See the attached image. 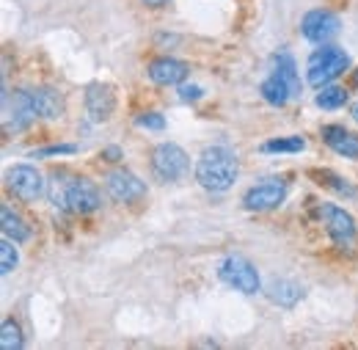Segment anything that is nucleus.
<instances>
[{"instance_id": "obj_1", "label": "nucleus", "mask_w": 358, "mask_h": 350, "mask_svg": "<svg viewBox=\"0 0 358 350\" xmlns=\"http://www.w3.org/2000/svg\"><path fill=\"white\" fill-rule=\"evenodd\" d=\"M240 174V163L237 155L229 146H210L201 152L199 163H196V179L201 188L207 190H229Z\"/></svg>"}, {"instance_id": "obj_2", "label": "nucleus", "mask_w": 358, "mask_h": 350, "mask_svg": "<svg viewBox=\"0 0 358 350\" xmlns=\"http://www.w3.org/2000/svg\"><path fill=\"white\" fill-rule=\"evenodd\" d=\"M348 66H350V55L345 50L322 44L320 50H314L312 55H309V64H306V72L309 75L306 78H309L312 86L322 88L328 86V83H334Z\"/></svg>"}, {"instance_id": "obj_3", "label": "nucleus", "mask_w": 358, "mask_h": 350, "mask_svg": "<svg viewBox=\"0 0 358 350\" xmlns=\"http://www.w3.org/2000/svg\"><path fill=\"white\" fill-rule=\"evenodd\" d=\"M36 116L39 113H36L31 91H22V88L8 91V88H3V135L25 130Z\"/></svg>"}, {"instance_id": "obj_4", "label": "nucleus", "mask_w": 358, "mask_h": 350, "mask_svg": "<svg viewBox=\"0 0 358 350\" xmlns=\"http://www.w3.org/2000/svg\"><path fill=\"white\" fill-rule=\"evenodd\" d=\"M218 276L224 279L231 290H237L243 295L259 293V273H257V267L248 262L245 257H240V254L226 257L221 267H218Z\"/></svg>"}, {"instance_id": "obj_5", "label": "nucleus", "mask_w": 358, "mask_h": 350, "mask_svg": "<svg viewBox=\"0 0 358 350\" xmlns=\"http://www.w3.org/2000/svg\"><path fill=\"white\" fill-rule=\"evenodd\" d=\"M190 169V160H187V152L177 146V144H160L155 146L152 152V172L160 176L163 182H177L187 174Z\"/></svg>"}, {"instance_id": "obj_6", "label": "nucleus", "mask_w": 358, "mask_h": 350, "mask_svg": "<svg viewBox=\"0 0 358 350\" xmlns=\"http://www.w3.org/2000/svg\"><path fill=\"white\" fill-rule=\"evenodd\" d=\"M6 188L14 193V199H20L25 204H31V202H36V199L45 196V179H42V174L34 166H25V163L8 169Z\"/></svg>"}, {"instance_id": "obj_7", "label": "nucleus", "mask_w": 358, "mask_h": 350, "mask_svg": "<svg viewBox=\"0 0 358 350\" xmlns=\"http://www.w3.org/2000/svg\"><path fill=\"white\" fill-rule=\"evenodd\" d=\"M320 220H322L328 237H331L339 248H345V246H350V243L356 240V220H353L350 213H345L342 207H336V204H322V207H320Z\"/></svg>"}, {"instance_id": "obj_8", "label": "nucleus", "mask_w": 358, "mask_h": 350, "mask_svg": "<svg viewBox=\"0 0 358 350\" xmlns=\"http://www.w3.org/2000/svg\"><path fill=\"white\" fill-rule=\"evenodd\" d=\"M99 190L96 185L86 176H72L66 185V210L75 216H91L94 210H99Z\"/></svg>"}, {"instance_id": "obj_9", "label": "nucleus", "mask_w": 358, "mask_h": 350, "mask_svg": "<svg viewBox=\"0 0 358 350\" xmlns=\"http://www.w3.org/2000/svg\"><path fill=\"white\" fill-rule=\"evenodd\" d=\"M301 34L314 44H328L339 34V17L334 11H328V8H314L303 17Z\"/></svg>"}, {"instance_id": "obj_10", "label": "nucleus", "mask_w": 358, "mask_h": 350, "mask_svg": "<svg viewBox=\"0 0 358 350\" xmlns=\"http://www.w3.org/2000/svg\"><path fill=\"white\" fill-rule=\"evenodd\" d=\"M284 196H287V182H281V179H265V182L254 185L243 196V204L248 210H254V213H265V210L278 207L284 202Z\"/></svg>"}, {"instance_id": "obj_11", "label": "nucleus", "mask_w": 358, "mask_h": 350, "mask_svg": "<svg viewBox=\"0 0 358 350\" xmlns=\"http://www.w3.org/2000/svg\"><path fill=\"white\" fill-rule=\"evenodd\" d=\"M105 188L119 204H133V202L146 196V185L133 172H124V169H116L105 176Z\"/></svg>"}, {"instance_id": "obj_12", "label": "nucleus", "mask_w": 358, "mask_h": 350, "mask_svg": "<svg viewBox=\"0 0 358 350\" xmlns=\"http://www.w3.org/2000/svg\"><path fill=\"white\" fill-rule=\"evenodd\" d=\"M116 111V94L113 88L105 86V83H91L86 88V116L94 125H102L113 116Z\"/></svg>"}, {"instance_id": "obj_13", "label": "nucleus", "mask_w": 358, "mask_h": 350, "mask_svg": "<svg viewBox=\"0 0 358 350\" xmlns=\"http://www.w3.org/2000/svg\"><path fill=\"white\" fill-rule=\"evenodd\" d=\"M187 75H190V66L179 58L163 55V58H155L149 64V80L157 86H179L187 80Z\"/></svg>"}, {"instance_id": "obj_14", "label": "nucleus", "mask_w": 358, "mask_h": 350, "mask_svg": "<svg viewBox=\"0 0 358 350\" xmlns=\"http://www.w3.org/2000/svg\"><path fill=\"white\" fill-rule=\"evenodd\" d=\"M322 141L342 158L348 160H358V135H353L350 130L339 127V125H325L322 127Z\"/></svg>"}, {"instance_id": "obj_15", "label": "nucleus", "mask_w": 358, "mask_h": 350, "mask_svg": "<svg viewBox=\"0 0 358 350\" xmlns=\"http://www.w3.org/2000/svg\"><path fill=\"white\" fill-rule=\"evenodd\" d=\"M31 97H34V105H36V113H39V116H45V119H58V116L64 113V97H61V91H55V88H50V86H42V88H34Z\"/></svg>"}, {"instance_id": "obj_16", "label": "nucleus", "mask_w": 358, "mask_h": 350, "mask_svg": "<svg viewBox=\"0 0 358 350\" xmlns=\"http://www.w3.org/2000/svg\"><path fill=\"white\" fill-rule=\"evenodd\" d=\"M273 64H275V75H281L284 80H287V86L292 91V99L295 97H301V78H298V66H295V58L287 52V50H281L275 58H273Z\"/></svg>"}, {"instance_id": "obj_17", "label": "nucleus", "mask_w": 358, "mask_h": 350, "mask_svg": "<svg viewBox=\"0 0 358 350\" xmlns=\"http://www.w3.org/2000/svg\"><path fill=\"white\" fill-rule=\"evenodd\" d=\"M0 223H3V234L11 237L14 243H25V240L31 237V229L25 226V220L20 218L8 204L0 207Z\"/></svg>"}, {"instance_id": "obj_18", "label": "nucleus", "mask_w": 358, "mask_h": 350, "mask_svg": "<svg viewBox=\"0 0 358 350\" xmlns=\"http://www.w3.org/2000/svg\"><path fill=\"white\" fill-rule=\"evenodd\" d=\"M262 97H265V102H270V105H275V108H281V105H287L289 99H292V91H289V86H287V80L281 78V75H270L268 80L262 83Z\"/></svg>"}, {"instance_id": "obj_19", "label": "nucleus", "mask_w": 358, "mask_h": 350, "mask_svg": "<svg viewBox=\"0 0 358 350\" xmlns=\"http://www.w3.org/2000/svg\"><path fill=\"white\" fill-rule=\"evenodd\" d=\"M270 301L273 304H278V307H295L298 304V298H301V287L295 284V281H287V279H278V281H273L268 290Z\"/></svg>"}, {"instance_id": "obj_20", "label": "nucleus", "mask_w": 358, "mask_h": 350, "mask_svg": "<svg viewBox=\"0 0 358 350\" xmlns=\"http://www.w3.org/2000/svg\"><path fill=\"white\" fill-rule=\"evenodd\" d=\"M317 105L325 108V111H336V108H345L348 105V91L342 86H322L317 94Z\"/></svg>"}, {"instance_id": "obj_21", "label": "nucleus", "mask_w": 358, "mask_h": 350, "mask_svg": "<svg viewBox=\"0 0 358 350\" xmlns=\"http://www.w3.org/2000/svg\"><path fill=\"white\" fill-rule=\"evenodd\" d=\"M312 176H317L320 179V185H325V188H331L334 193H339V196H356V185H350L345 176L334 174V172H312Z\"/></svg>"}, {"instance_id": "obj_22", "label": "nucleus", "mask_w": 358, "mask_h": 350, "mask_svg": "<svg viewBox=\"0 0 358 350\" xmlns=\"http://www.w3.org/2000/svg\"><path fill=\"white\" fill-rule=\"evenodd\" d=\"M25 345V340H22V328L11 320V317H6L3 320V326H0V348L3 350H20Z\"/></svg>"}, {"instance_id": "obj_23", "label": "nucleus", "mask_w": 358, "mask_h": 350, "mask_svg": "<svg viewBox=\"0 0 358 350\" xmlns=\"http://www.w3.org/2000/svg\"><path fill=\"white\" fill-rule=\"evenodd\" d=\"M306 149V141L301 138V135H289V138H275V141H268V144H262V152H303Z\"/></svg>"}, {"instance_id": "obj_24", "label": "nucleus", "mask_w": 358, "mask_h": 350, "mask_svg": "<svg viewBox=\"0 0 358 350\" xmlns=\"http://www.w3.org/2000/svg\"><path fill=\"white\" fill-rule=\"evenodd\" d=\"M17 248H14V240L11 237H6L3 243H0V273L3 276H8L14 267H17Z\"/></svg>"}, {"instance_id": "obj_25", "label": "nucleus", "mask_w": 358, "mask_h": 350, "mask_svg": "<svg viewBox=\"0 0 358 350\" xmlns=\"http://www.w3.org/2000/svg\"><path fill=\"white\" fill-rule=\"evenodd\" d=\"M135 125H138V127H146V130H163V127H166V119H163L160 113H141V116L135 119Z\"/></svg>"}, {"instance_id": "obj_26", "label": "nucleus", "mask_w": 358, "mask_h": 350, "mask_svg": "<svg viewBox=\"0 0 358 350\" xmlns=\"http://www.w3.org/2000/svg\"><path fill=\"white\" fill-rule=\"evenodd\" d=\"M78 152V146H72V144H58V146H45V149H39V152H34L36 158H50V155H75Z\"/></svg>"}, {"instance_id": "obj_27", "label": "nucleus", "mask_w": 358, "mask_h": 350, "mask_svg": "<svg viewBox=\"0 0 358 350\" xmlns=\"http://www.w3.org/2000/svg\"><path fill=\"white\" fill-rule=\"evenodd\" d=\"M204 91L199 86H179V97L185 99V102H193V99H199Z\"/></svg>"}, {"instance_id": "obj_28", "label": "nucleus", "mask_w": 358, "mask_h": 350, "mask_svg": "<svg viewBox=\"0 0 358 350\" xmlns=\"http://www.w3.org/2000/svg\"><path fill=\"white\" fill-rule=\"evenodd\" d=\"M99 158L108 160V163H116V160H122V149H119V146H108V149H102Z\"/></svg>"}, {"instance_id": "obj_29", "label": "nucleus", "mask_w": 358, "mask_h": 350, "mask_svg": "<svg viewBox=\"0 0 358 350\" xmlns=\"http://www.w3.org/2000/svg\"><path fill=\"white\" fill-rule=\"evenodd\" d=\"M143 3H146V6H152V8H160V6H166L169 0H143Z\"/></svg>"}, {"instance_id": "obj_30", "label": "nucleus", "mask_w": 358, "mask_h": 350, "mask_svg": "<svg viewBox=\"0 0 358 350\" xmlns=\"http://www.w3.org/2000/svg\"><path fill=\"white\" fill-rule=\"evenodd\" d=\"M353 119H356V122H358V102H356V105H353Z\"/></svg>"}, {"instance_id": "obj_31", "label": "nucleus", "mask_w": 358, "mask_h": 350, "mask_svg": "<svg viewBox=\"0 0 358 350\" xmlns=\"http://www.w3.org/2000/svg\"><path fill=\"white\" fill-rule=\"evenodd\" d=\"M356 86H358V72H356Z\"/></svg>"}]
</instances>
